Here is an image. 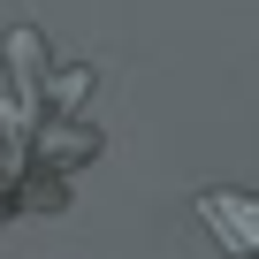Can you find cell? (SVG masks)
<instances>
[{
  "mask_svg": "<svg viewBox=\"0 0 259 259\" xmlns=\"http://www.w3.org/2000/svg\"><path fill=\"white\" fill-rule=\"evenodd\" d=\"M206 221L229 236L236 259H259V198L251 191H206Z\"/></svg>",
  "mask_w": 259,
  "mask_h": 259,
  "instance_id": "6da1fadb",
  "label": "cell"
}]
</instances>
